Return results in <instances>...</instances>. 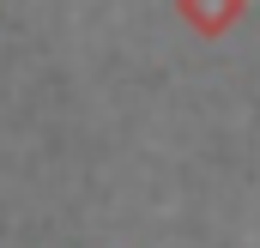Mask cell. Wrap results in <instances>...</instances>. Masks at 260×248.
<instances>
[{
    "instance_id": "cell-1",
    "label": "cell",
    "mask_w": 260,
    "mask_h": 248,
    "mask_svg": "<svg viewBox=\"0 0 260 248\" xmlns=\"http://www.w3.org/2000/svg\"><path fill=\"white\" fill-rule=\"evenodd\" d=\"M176 12H182V24L194 37H230L242 24L248 0H176Z\"/></svg>"
}]
</instances>
